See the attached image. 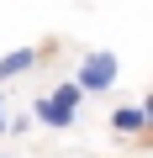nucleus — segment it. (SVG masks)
<instances>
[{
	"label": "nucleus",
	"mask_w": 153,
	"mask_h": 158,
	"mask_svg": "<svg viewBox=\"0 0 153 158\" xmlns=\"http://www.w3.org/2000/svg\"><path fill=\"white\" fill-rule=\"evenodd\" d=\"M116 74H121V58L111 48H95V53L79 58V69H74V90L79 95H106L116 85Z\"/></svg>",
	"instance_id": "1"
},
{
	"label": "nucleus",
	"mask_w": 153,
	"mask_h": 158,
	"mask_svg": "<svg viewBox=\"0 0 153 158\" xmlns=\"http://www.w3.org/2000/svg\"><path fill=\"white\" fill-rule=\"evenodd\" d=\"M79 100H85V95L74 90V79H63V85H58V90H48L32 111H37V121H42V127L69 132V127H74V116H79Z\"/></svg>",
	"instance_id": "2"
},
{
	"label": "nucleus",
	"mask_w": 153,
	"mask_h": 158,
	"mask_svg": "<svg viewBox=\"0 0 153 158\" xmlns=\"http://www.w3.org/2000/svg\"><path fill=\"white\" fill-rule=\"evenodd\" d=\"M148 121H153V111H148L142 100H127V106L111 111V132H116V137H142Z\"/></svg>",
	"instance_id": "3"
},
{
	"label": "nucleus",
	"mask_w": 153,
	"mask_h": 158,
	"mask_svg": "<svg viewBox=\"0 0 153 158\" xmlns=\"http://www.w3.org/2000/svg\"><path fill=\"white\" fill-rule=\"evenodd\" d=\"M37 48H11V53H0V85H11V79H21V74H32L37 69Z\"/></svg>",
	"instance_id": "4"
},
{
	"label": "nucleus",
	"mask_w": 153,
	"mask_h": 158,
	"mask_svg": "<svg viewBox=\"0 0 153 158\" xmlns=\"http://www.w3.org/2000/svg\"><path fill=\"white\" fill-rule=\"evenodd\" d=\"M6 127H11V121H6V95H0V132H6Z\"/></svg>",
	"instance_id": "5"
},
{
	"label": "nucleus",
	"mask_w": 153,
	"mask_h": 158,
	"mask_svg": "<svg viewBox=\"0 0 153 158\" xmlns=\"http://www.w3.org/2000/svg\"><path fill=\"white\" fill-rule=\"evenodd\" d=\"M0 158H16V153H0Z\"/></svg>",
	"instance_id": "6"
}]
</instances>
